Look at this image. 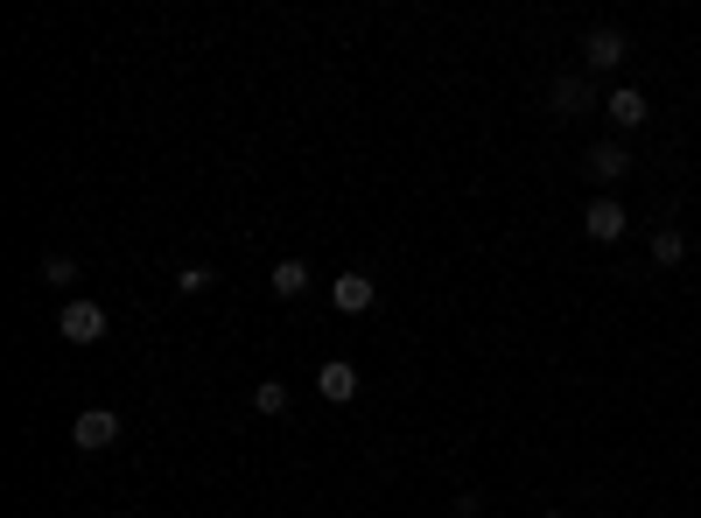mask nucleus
<instances>
[{
  "label": "nucleus",
  "instance_id": "nucleus-1",
  "mask_svg": "<svg viewBox=\"0 0 701 518\" xmlns=\"http://www.w3.org/2000/svg\"><path fill=\"white\" fill-rule=\"evenodd\" d=\"M57 336H63V344H99V336H105V308L99 302H63Z\"/></svg>",
  "mask_w": 701,
  "mask_h": 518
},
{
  "label": "nucleus",
  "instance_id": "nucleus-2",
  "mask_svg": "<svg viewBox=\"0 0 701 518\" xmlns=\"http://www.w3.org/2000/svg\"><path fill=\"white\" fill-rule=\"evenodd\" d=\"M582 232L597 238V245H618V238L631 232V217H624V204H618V196H597V204L582 211Z\"/></svg>",
  "mask_w": 701,
  "mask_h": 518
},
{
  "label": "nucleus",
  "instance_id": "nucleus-3",
  "mask_svg": "<svg viewBox=\"0 0 701 518\" xmlns=\"http://www.w3.org/2000/svg\"><path fill=\"white\" fill-rule=\"evenodd\" d=\"M71 441L84 448V456H99V448H113V441H120V414H113V407H92V414H78Z\"/></svg>",
  "mask_w": 701,
  "mask_h": 518
},
{
  "label": "nucleus",
  "instance_id": "nucleus-4",
  "mask_svg": "<svg viewBox=\"0 0 701 518\" xmlns=\"http://www.w3.org/2000/svg\"><path fill=\"white\" fill-rule=\"evenodd\" d=\"M331 302H337L344 315H365L372 302H379V281H372V274H337V281H331Z\"/></svg>",
  "mask_w": 701,
  "mask_h": 518
},
{
  "label": "nucleus",
  "instance_id": "nucleus-5",
  "mask_svg": "<svg viewBox=\"0 0 701 518\" xmlns=\"http://www.w3.org/2000/svg\"><path fill=\"white\" fill-rule=\"evenodd\" d=\"M316 393L331 399V407H344V399H358V365H344V357H331V365H316Z\"/></svg>",
  "mask_w": 701,
  "mask_h": 518
},
{
  "label": "nucleus",
  "instance_id": "nucleus-6",
  "mask_svg": "<svg viewBox=\"0 0 701 518\" xmlns=\"http://www.w3.org/2000/svg\"><path fill=\"white\" fill-rule=\"evenodd\" d=\"M582 57H589V71H610V63H624V35L618 29H589L582 35Z\"/></svg>",
  "mask_w": 701,
  "mask_h": 518
},
{
  "label": "nucleus",
  "instance_id": "nucleus-7",
  "mask_svg": "<svg viewBox=\"0 0 701 518\" xmlns=\"http://www.w3.org/2000/svg\"><path fill=\"white\" fill-rule=\"evenodd\" d=\"M267 287L281 302H295V295H309V260H274V274H267Z\"/></svg>",
  "mask_w": 701,
  "mask_h": 518
},
{
  "label": "nucleus",
  "instance_id": "nucleus-8",
  "mask_svg": "<svg viewBox=\"0 0 701 518\" xmlns=\"http://www.w3.org/2000/svg\"><path fill=\"white\" fill-rule=\"evenodd\" d=\"M603 112H610V126H646V92H631V84H624V92H610L603 99Z\"/></svg>",
  "mask_w": 701,
  "mask_h": 518
},
{
  "label": "nucleus",
  "instance_id": "nucleus-9",
  "mask_svg": "<svg viewBox=\"0 0 701 518\" xmlns=\"http://www.w3.org/2000/svg\"><path fill=\"white\" fill-rule=\"evenodd\" d=\"M624 169H631V154H624L618 141H597V148H589V175H597V183H618Z\"/></svg>",
  "mask_w": 701,
  "mask_h": 518
},
{
  "label": "nucleus",
  "instance_id": "nucleus-10",
  "mask_svg": "<svg viewBox=\"0 0 701 518\" xmlns=\"http://www.w3.org/2000/svg\"><path fill=\"white\" fill-rule=\"evenodd\" d=\"M555 112H589V78H561L555 84Z\"/></svg>",
  "mask_w": 701,
  "mask_h": 518
},
{
  "label": "nucleus",
  "instance_id": "nucleus-11",
  "mask_svg": "<svg viewBox=\"0 0 701 518\" xmlns=\"http://www.w3.org/2000/svg\"><path fill=\"white\" fill-rule=\"evenodd\" d=\"M681 260H688V238H681V232H673V224H667V232L652 238V266H681Z\"/></svg>",
  "mask_w": 701,
  "mask_h": 518
},
{
  "label": "nucleus",
  "instance_id": "nucleus-12",
  "mask_svg": "<svg viewBox=\"0 0 701 518\" xmlns=\"http://www.w3.org/2000/svg\"><path fill=\"white\" fill-rule=\"evenodd\" d=\"M253 407H260V414H281V407H288V386H281V378H260V386H253Z\"/></svg>",
  "mask_w": 701,
  "mask_h": 518
},
{
  "label": "nucleus",
  "instance_id": "nucleus-13",
  "mask_svg": "<svg viewBox=\"0 0 701 518\" xmlns=\"http://www.w3.org/2000/svg\"><path fill=\"white\" fill-rule=\"evenodd\" d=\"M42 281H50V287H63V281H78V260H71V253H57V260H42Z\"/></svg>",
  "mask_w": 701,
  "mask_h": 518
},
{
  "label": "nucleus",
  "instance_id": "nucleus-14",
  "mask_svg": "<svg viewBox=\"0 0 701 518\" xmlns=\"http://www.w3.org/2000/svg\"><path fill=\"white\" fill-rule=\"evenodd\" d=\"M175 287H183V295H204V287H211V266H183Z\"/></svg>",
  "mask_w": 701,
  "mask_h": 518
},
{
  "label": "nucleus",
  "instance_id": "nucleus-15",
  "mask_svg": "<svg viewBox=\"0 0 701 518\" xmlns=\"http://www.w3.org/2000/svg\"><path fill=\"white\" fill-rule=\"evenodd\" d=\"M540 518H561V511H540Z\"/></svg>",
  "mask_w": 701,
  "mask_h": 518
}]
</instances>
